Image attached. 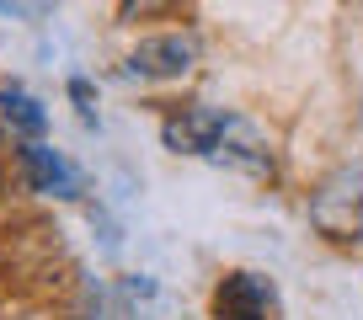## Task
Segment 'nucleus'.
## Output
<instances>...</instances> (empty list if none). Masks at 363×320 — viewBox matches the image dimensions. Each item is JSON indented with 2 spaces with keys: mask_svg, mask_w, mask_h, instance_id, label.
<instances>
[{
  "mask_svg": "<svg viewBox=\"0 0 363 320\" xmlns=\"http://www.w3.org/2000/svg\"><path fill=\"white\" fill-rule=\"evenodd\" d=\"M22 160H27V176H33L38 193H54V198H75L80 193V171L59 155V149H48V144L33 139V144L22 149Z\"/></svg>",
  "mask_w": 363,
  "mask_h": 320,
  "instance_id": "5",
  "label": "nucleus"
},
{
  "mask_svg": "<svg viewBox=\"0 0 363 320\" xmlns=\"http://www.w3.org/2000/svg\"><path fill=\"white\" fill-rule=\"evenodd\" d=\"M225 107H187V113H177L166 123V144L177 149V155H214L219 134H225Z\"/></svg>",
  "mask_w": 363,
  "mask_h": 320,
  "instance_id": "4",
  "label": "nucleus"
},
{
  "mask_svg": "<svg viewBox=\"0 0 363 320\" xmlns=\"http://www.w3.org/2000/svg\"><path fill=\"white\" fill-rule=\"evenodd\" d=\"M208 160H219V166H230V171H246V176H267L272 171V144H267V134H262L251 118L230 113L225 134H219V144H214Z\"/></svg>",
  "mask_w": 363,
  "mask_h": 320,
  "instance_id": "3",
  "label": "nucleus"
},
{
  "mask_svg": "<svg viewBox=\"0 0 363 320\" xmlns=\"http://www.w3.org/2000/svg\"><path fill=\"white\" fill-rule=\"evenodd\" d=\"M0 113H6L11 128H22L27 139H38L48 128V113L38 107V96L27 91V86H16V80H11V86H0Z\"/></svg>",
  "mask_w": 363,
  "mask_h": 320,
  "instance_id": "6",
  "label": "nucleus"
},
{
  "mask_svg": "<svg viewBox=\"0 0 363 320\" xmlns=\"http://www.w3.org/2000/svg\"><path fill=\"white\" fill-rule=\"evenodd\" d=\"M193 64H198V38L193 33H160V38H145L123 59V75L139 80V86H160V80H182Z\"/></svg>",
  "mask_w": 363,
  "mask_h": 320,
  "instance_id": "1",
  "label": "nucleus"
},
{
  "mask_svg": "<svg viewBox=\"0 0 363 320\" xmlns=\"http://www.w3.org/2000/svg\"><path fill=\"white\" fill-rule=\"evenodd\" d=\"M182 0H118V22H150V16L177 11Z\"/></svg>",
  "mask_w": 363,
  "mask_h": 320,
  "instance_id": "7",
  "label": "nucleus"
},
{
  "mask_svg": "<svg viewBox=\"0 0 363 320\" xmlns=\"http://www.w3.org/2000/svg\"><path fill=\"white\" fill-rule=\"evenodd\" d=\"M0 11H11V16H38V11H43V0H0Z\"/></svg>",
  "mask_w": 363,
  "mask_h": 320,
  "instance_id": "8",
  "label": "nucleus"
},
{
  "mask_svg": "<svg viewBox=\"0 0 363 320\" xmlns=\"http://www.w3.org/2000/svg\"><path fill=\"white\" fill-rule=\"evenodd\" d=\"M214 315L219 320H278V288L262 273H230L214 288Z\"/></svg>",
  "mask_w": 363,
  "mask_h": 320,
  "instance_id": "2",
  "label": "nucleus"
}]
</instances>
